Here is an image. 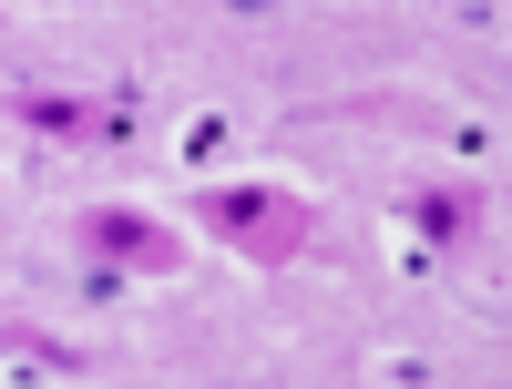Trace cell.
I'll use <instances>...</instances> for the list:
<instances>
[{
  "label": "cell",
  "mask_w": 512,
  "mask_h": 389,
  "mask_svg": "<svg viewBox=\"0 0 512 389\" xmlns=\"http://www.w3.org/2000/svg\"><path fill=\"white\" fill-rule=\"evenodd\" d=\"M82 246H93L103 267H134V277H175L185 267V236L164 226V215H134V205H93L82 215Z\"/></svg>",
  "instance_id": "obj_2"
},
{
  "label": "cell",
  "mask_w": 512,
  "mask_h": 389,
  "mask_svg": "<svg viewBox=\"0 0 512 389\" xmlns=\"http://www.w3.org/2000/svg\"><path fill=\"white\" fill-rule=\"evenodd\" d=\"M11 123H31L52 144H123V113L82 103V93H11Z\"/></svg>",
  "instance_id": "obj_3"
},
{
  "label": "cell",
  "mask_w": 512,
  "mask_h": 389,
  "mask_svg": "<svg viewBox=\"0 0 512 389\" xmlns=\"http://www.w3.org/2000/svg\"><path fill=\"white\" fill-rule=\"evenodd\" d=\"M400 226H420L431 246H472V236H482V205L451 195V185H410V195H400Z\"/></svg>",
  "instance_id": "obj_4"
},
{
  "label": "cell",
  "mask_w": 512,
  "mask_h": 389,
  "mask_svg": "<svg viewBox=\"0 0 512 389\" xmlns=\"http://www.w3.org/2000/svg\"><path fill=\"white\" fill-rule=\"evenodd\" d=\"M195 226H216L256 267H287V256L308 246V205L277 195V185H226V195H195Z\"/></svg>",
  "instance_id": "obj_1"
}]
</instances>
